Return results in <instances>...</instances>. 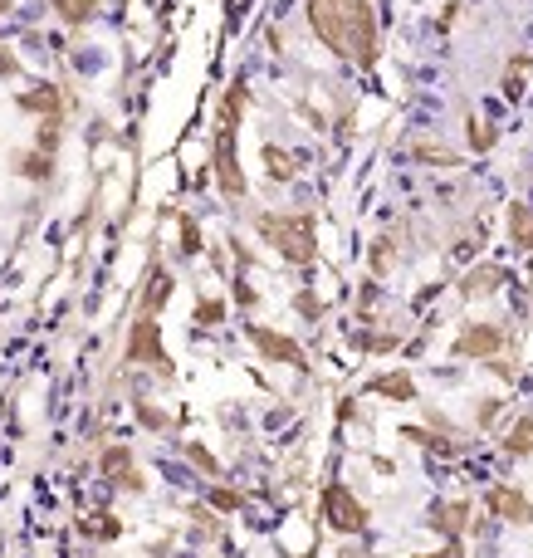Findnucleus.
Listing matches in <instances>:
<instances>
[{"mask_svg": "<svg viewBox=\"0 0 533 558\" xmlns=\"http://www.w3.org/2000/svg\"><path fill=\"white\" fill-rule=\"evenodd\" d=\"M309 25L338 59H353L362 69L377 64V54H382L377 15L367 0H309Z\"/></svg>", "mask_w": 533, "mask_h": 558, "instance_id": "nucleus-1", "label": "nucleus"}, {"mask_svg": "<svg viewBox=\"0 0 533 558\" xmlns=\"http://www.w3.org/2000/svg\"><path fill=\"white\" fill-rule=\"evenodd\" d=\"M260 235L289 265H313V255H318L313 216H260Z\"/></svg>", "mask_w": 533, "mask_h": 558, "instance_id": "nucleus-2", "label": "nucleus"}, {"mask_svg": "<svg viewBox=\"0 0 533 558\" xmlns=\"http://www.w3.org/2000/svg\"><path fill=\"white\" fill-rule=\"evenodd\" d=\"M323 519H328V529H338V534H362V529H367V510L357 505V495L348 485H328V490H323Z\"/></svg>", "mask_w": 533, "mask_h": 558, "instance_id": "nucleus-3", "label": "nucleus"}, {"mask_svg": "<svg viewBox=\"0 0 533 558\" xmlns=\"http://www.w3.org/2000/svg\"><path fill=\"white\" fill-rule=\"evenodd\" d=\"M216 182H221V191L230 201L245 196V177H240V162H235V128L230 123L216 128Z\"/></svg>", "mask_w": 533, "mask_h": 558, "instance_id": "nucleus-4", "label": "nucleus"}, {"mask_svg": "<svg viewBox=\"0 0 533 558\" xmlns=\"http://www.w3.org/2000/svg\"><path fill=\"white\" fill-rule=\"evenodd\" d=\"M128 358L133 363H162L167 368V348H162V333L152 324V314H142L133 324V333H128Z\"/></svg>", "mask_w": 533, "mask_h": 558, "instance_id": "nucleus-5", "label": "nucleus"}, {"mask_svg": "<svg viewBox=\"0 0 533 558\" xmlns=\"http://www.w3.org/2000/svg\"><path fill=\"white\" fill-rule=\"evenodd\" d=\"M250 343L265 353L269 363H289V368H304V348L294 343V338H284V333H274V328H250Z\"/></svg>", "mask_w": 533, "mask_h": 558, "instance_id": "nucleus-6", "label": "nucleus"}, {"mask_svg": "<svg viewBox=\"0 0 533 558\" xmlns=\"http://www.w3.org/2000/svg\"><path fill=\"white\" fill-rule=\"evenodd\" d=\"M504 348V333L494 324H475L455 338V358H494Z\"/></svg>", "mask_w": 533, "mask_h": 558, "instance_id": "nucleus-7", "label": "nucleus"}, {"mask_svg": "<svg viewBox=\"0 0 533 558\" xmlns=\"http://www.w3.org/2000/svg\"><path fill=\"white\" fill-rule=\"evenodd\" d=\"M489 510L499 514V519H509V524H533V505L519 490H509V485H494L489 490Z\"/></svg>", "mask_w": 533, "mask_h": 558, "instance_id": "nucleus-8", "label": "nucleus"}, {"mask_svg": "<svg viewBox=\"0 0 533 558\" xmlns=\"http://www.w3.org/2000/svg\"><path fill=\"white\" fill-rule=\"evenodd\" d=\"M367 392H372V397H387V402H411V397H416V382H411L406 372H382V377L367 382Z\"/></svg>", "mask_w": 533, "mask_h": 558, "instance_id": "nucleus-9", "label": "nucleus"}, {"mask_svg": "<svg viewBox=\"0 0 533 558\" xmlns=\"http://www.w3.org/2000/svg\"><path fill=\"white\" fill-rule=\"evenodd\" d=\"M465 524H470V505H460V500H455V505H436V510H431V529H436V534L460 539V534H465Z\"/></svg>", "mask_w": 533, "mask_h": 558, "instance_id": "nucleus-10", "label": "nucleus"}, {"mask_svg": "<svg viewBox=\"0 0 533 558\" xmlns=\"http://www.w3.org/2000/svg\"><path fill=\"white\" fill-rule=\"evenodd\" d=\"M20 108H25V113H45V123H59V89L45 84V89L20 93Z\"/></svg>", "mask_w": 533, "mask_h": 558, "instance_id": "nucleus-11", "label": "nucleus"}, {"mask_svg": "<svg viewBox=\"0 0 533 558\" xmlns=\"http://www.w3.org/2000/svg\"><path fill=\"white\" fill-rule=\"evenodd\" d=\"M504 284V270H494V265H480V270H470V275L460 279V294L465 299H480V294H494Z\"/></svg>", "mask_w": 533, "mask_h": 558, "instance_id": "nucleus-12", "label": "nucleus"}, {"mask_svg": "<svg viewBox=\"0 0 533 558\" xmlns=\"http://www.w3.org/2000/svg\"><path fill=\"white\" fill-rule=\"evenodd\" d=\"M509 240L519 250H533V206H524V201L509 206Z\"/></svg>", "mask_w": 533, "mask_h": 558, "instance_id": "nucleus-13", "label": "nucleus"}, {"mask_svg": "<svg viewBox=\"0 0 533 558\" xmlns=\"http://www.w3.org/2000/svg\"><path fill=\"white\" fill-rule=\"evenodd\" d=\"M103 470H108L113 480H128L133 490H142V480L133 475V456H128L123 446H108V451H103Z\"/></svg>", "mask_w": 533, "mask_h": 558, "instance_id": "nucleus-14", "label": "nucleus"}, {"mask_svg": "<svg viewBox=\"0 0 533 558\" xmlns=\"http://www.w3.org/2000/svg\"><path fill=\"white\" fill-rule=\"evenodd\" d=\"M167 299H172V275H167V270H152V284H147V294H142V314H157Z\"/></svg>", "mask_w": 533, "mask_h": 558, "instance_id": "nucleus-15", "label": "nucleus"}, {"mask_svg": "<svg viewBox=\"0 0 533 558\" xmlns=\"http://www.w3.org/2000/svg\"><path fill=\"white\" fill-rule=\"evenodd\" d=\"M504 451L509 456H533V417H519L504 436Z\"/></svg>", "mask_w": 533, "mask_h": 558, "instance_id": "nucleus-16", "label": "nucleus"}, {"mask_svg": "<svg viewBox=\"0 0 533 558\" xmlns=\"http://www.w3.org/2000/svg\"><path fill=\"white\" fill-rule=\"evenodd\" d=\"M411 157L426 162V167H455V162H460V157H455L450 147H441V142H411Z\"/></svg>", "mask_w": 533, "mask_h": 558, "instance_id": "nucleus-17", "label": "nucleus"}, {"mask_svg": "<svg viewBox=\"0 0 533 558\" xmlns=\"http://www.w3.org/2000/svg\"><path fill=\"white\" fill-rule=\"evenodd\" d=\"M265 172L274 177V182H289V177L299 172V162H294L284 147H265Z\"/></svg>", "mask_w": 533, "mask_h": 558, "instance_id": "nucleus-18", "label": "nucleus"}, {"mask_svg": "<svg viewBox=\"0 0 533 558\" xmlns=\"http://www.w3.org/2000/svg\"><path fill=\"white\" fill-rule=\"evenodd\" d=\"M54 5V15L64 20V25H84L93 15V0H49Z\"/></svg>", "mask_w": 533, "mask_h": 558, "instance_id": "nucleus-19", "label": "nucleus"}, {"mask_svg": "<svg viewBox=\"0 0 533 558\" xmlns=\"http://www.w3.org/2000/svg\"><path fill=\"white\" fill-rule=\"evenodd\" d=\"M245 98H250V89L245 84H230V93H225V103H221V123H240V113H245Z\"/></svg>", "mask_w": 533, "mask_h": 558, "instance_id": "nucleus-20", "label": "nucleus"}, {"mask_svg": "<svg viewBox=\"0 0 533 558\" xmlns=\"http://www.w3.org/2000/svg\"><path fill=\"white\" fill-rule=\"evenodd\" d=\"M524 69H529V54H514L509 59V74H504V98H519L524 93Z\"/></svg>", "mask_w": 533, "mask_h": 558, "instance_id": "nucleus-21", "label": "nucleus"}, {"mask_svg": "<svg viewBox=\"0 0 533 558\" xmlns=\"http://www.w3.org/2000/svg\"><path fill=\"white\" fill-rule=\"evenodd\" d=\"M49 167H54V162H49V152H40V147L20 157V177H30V182H40V177H49Z\"/></svg>", "mask_w": 533, "mask_h": 558, "instance_id": "nucleus-22", "label": "nucleus"}, {"mask_svg": "<svg viewBox=\"0 0 533 558\" xmlns=\"http://www.w3.org/2000/svg\"><path fill=\"white\" fill-rule=\"evenodd\" d=\"M221 319H225V304H221V299H201V304H196V324L216 328Z\"/></svg>", "mask_w": 533, "mask_h": 558, "instance_id": "nucleus-23", "label": "nucleus"}, {"mask_svg": "<svg viewBox=\"0 0 533 558\" xmlns=\"http://www.w3.org/2000/svg\"><path fill=\"white\" fill-rule=\"evenodd\" d=\"M470 147H475V152L494 147V128H489L485 118H470Z\"/></svg>", "mask_w": 533, "mask_h": 558, "instance_id": "nucleus-24", "label": "nucleus"}, {"mask_svg": "<svg viewBox=\"0 0 533 558\" xmlns=\"http://www.w3.org/2000/svg\"><path fill=\"white\" fill-rule=\"evenodd\" d=\"M181 250H186V255H196V250H201V231H196V221H191V216H181Z\"/></svg>", "mask_w": 533, "mask_h": 558, "instance_id": "nucleus-25", "label": "nucleus"}, {"mask_svg": "<svg viewBox=\"0 0 533 558\" xmlns=\"http://www.w3.org/2000/svg\"><path fill=\"white\" fill-rule=\"evenodd\" d=\"M84 534H93V539H113V534H118V519H89Z\"/></svg>", "mask_w": 533, "mask_h": 558, "instance_id": "nucleus-26", "label": "nucleus"}, {"mask_svg": "<svg viewBox=\"0 0 533 558\" xmlns=\"http://www.w3.org/2000/svg\"><path fill=\"white\" fill-rule=\"evenodd\" d=\"M186 456H191V461L201 465V470H206V475H221V465H216V456H211V451H206V446H191V451H186Z\"/></svg>", "mask_w": 533, "mask_h": 558, "instance_id": "nucleus-27", "label": "nucleus"}, {"mask_svg": "<svg viewBox=\"0 0 533 558\" xmlns=\"http://www.w3.org/2000/svg\"><path fill=\"white\" fill-rule=\"evenodd\" d=\"M211 505L216 510H240V495L235 490H211Z\"/></svg>", "mask_w": 533, "mask_h": 558, "instance_id": "nucleus-28", "label": "nucleus"}, {"mask_svg": "<svg viewBox=\"0 0 533 558\" xmlns=\"http://www.w3.org/2000/svg\"><path fill=\"white\" fill-rule=\"evenodd\" d=\"M15 74H20V59H15L10 49L0 45V79H15Z\"/></svg>", "mask_w": 533, "mask_h": 558, "instance_id": "nucleus-29", "label": "nucleus"}, {"mask_svg": "<svg viewBox=\"0 0 533 558\" xmlns=\"http://www.w3.org/2000/svg\"><path fill=\"white\" fill-rule=\"evenodd\" d=\"M416 558H465V549H460V544H455V539H450V544H445L441 554H416Z\"/></svg>", "mask_w": 533, "mask_h": 558, "instance_id": "nucleus-30", "label": "nucleus"}, {"mask_svg": "<svg viewBox=\"0 0 533 558\" xmlns=\"http://www.w3.org/2000/svg\"><path fill=\"white\" fill-rule=\"evenodd\" d=\"M299 314H309V319H318V299H313V294H299Z\"/></svg>", "mask_w": 533, "mask_h": 558, "instance_id": "nucleus-31", "label": "nucleus"}, {"mask_svg": "<svg viewBox=\"0 0 533 558\" xmlns=\"http://www.w3.org/2000/svg\"><path fill=\"white\" fill-rule=\"evenodd\" d=\"M10 5H15V0H0V15H5V10H10Z\"/></svg>", "mask_w": 533, "mask_h": 558, "instance_id": "nucleus-32", "label": "nucleus"}]
</instances>
